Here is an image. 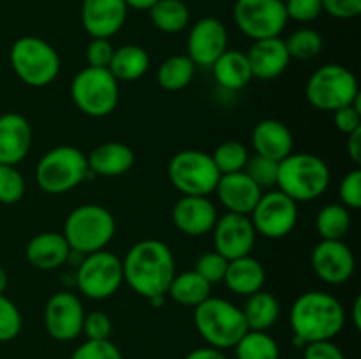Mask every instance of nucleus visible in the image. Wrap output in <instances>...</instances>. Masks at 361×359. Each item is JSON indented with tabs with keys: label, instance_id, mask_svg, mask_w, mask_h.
<instances>
[{
	"label": "nucleus",
	"instance_id": "obj_1",
	"mask_svg": "<svg viewBox=\"0 0 361 359\" xmlns=\"http://www.w3.org/2000/svg\"><path fill=\"white\" fill-rule=\"evenodd\" d=\"M123 282L145 299L166 296L176 275L175 256L168 243L148 238L134 243L122 259Z\"/></svg>",
	"mask_w": 361,
	"mask_h": 359
},
{
	"label": "nucleus",
	"instance_id": "obj_2",
	"mask_svg": "<svg viewBox=\"0 0 361 359\" xmlns=\"http://www.w3.org/2000/svg\"><path fill=\"white\" fill-rule=\"evenodd\" d=\"M296 347L323 340H334L345 324V310L334 294L323 291L303 292L289 312Z\"/></svg>",
	"mask_w": 361,
	"mask_h": 359
},
{
	"label": "nucleus",
	"instance_id": "obj_3",
	"mask_svg": "<svg viewBox=\"0 0 361 359\" xmlns=\"http://www.w3.org/2000/svg\"><path fill=\"white\" fill-rule=\"evenodd\" d=\"M331 182L326 162L310 151H291L279 162L277 187L296 203H310L323 196Z\"/></svg>",
	"mask_w": 361,
	"mask_h": 359
},
{
	"label": "nucleus",
	"instance_id": "obj_4",
	"mask_svg": "<svg viewBox=\"0 0 361 359\" xmlns=\"http://www.w3.org/2000/svg\"><path fill=\"white\" fill-rule=\"evenodd\" d=\"M116 232V222L111 211L101 204L76 206L63 222V238L71 250L88 256L108 248Z\"/></svg>",
	"mask_w": 361,
	"mask_h": 359
},
{
	"label": "nucleus",
	"instance_id": "obj_5",
	"mask_svg": "<svg viewBox=\"0 0 361 359\" xmlns=\"http://www.w3.org/2000/svg\"><path fill=\"white\" fill-rule=\"evenodd\" d=\"M194 326L210 347L226 351L249 331L240 306L224 298H210L194 308Z\"/></svg>",
	"mask_w": 361,
	"mask_h": 359
},
{
	"label": "nucleus",
	"instance_id": "obj_6",
	"mask_svg": "<svg viewBox=\"0 0 361 359\" xmlns=\"http://www.w3.org/2000/svg\"><path fill=\"white\" fill-rule=\"evenodd\" d=\"M92 176L87 153L73 144H60L48 150L35 168L37 185L51 196L71 192Z\"/></svg>",
	"mask_w": 361,
	"mask_h": 359
},
{
	"label": "nucleus",
	"instance_id": "obj_7",
	"mask_svg": "<svg viewBox=\"0 0 361 359\" xmlns=\"http://www.w3.org/2000/svg\"><path fill=\"white\" fill-rule=\"evenodd\" d=\"M9 62L23 84L44 88L60 74V55L48 41L37 35H23L11 46Z\"/></svg>",
	"mask_w": 361,
	"mask_h": 359
},
{
	"label": "nucleus",
	"instance_id": "obj_8",
	"mask_svg": "<svg viewBox=\"0 0 361 359\" xmlns=\"http://www.w3.org/2000/svg\"><path fill=\"white\" fill-rule=\"evenodd\" d=\"M360 95V84L355 73L341 63H324L310 74L305 84V97L309 104L323 113H334L353 104Z\"/></svg>",
	"mask_w": 361,
	"mask_h": 359
},
{
	"label": "nucleus",
	"instance_id": "obj_9",
	"mask_svg": "<svg viewBox=\"0 0 361 359\" xmlns=\"http://www.w3.org/2000/svg\"><path fill=\"white\" fill-rule=\"evenodd\" d=\"M71 99L83 115L106 118L120 102V83L109 69L83 67L71 81Z\"/></svg>",
	"mask_w": 361,
	"mask_h": 359
},
{
	"label": "nucleus",
	"instance_id": "obj_10",
	"mask_svg": "<svg viewBox=\"0 0 361 359\" xmlns=\"http://www.w3.org/2000/svg\"><path fill=\"white\" fill-rule=\"evenodd\" d=\"M168 178L182 196H210L217 187L221 172L210 153L189 148L173 155L168 164Z\"/></svg>",
	"mask_w": 361,
	"mask_h": 359
},
{
	"label": "nucleus",
	"instance_id": "obj_11",
	"mask_svg": "<svg viewBox=\"0 0 361 359\" xmlns=\"http://www.w3.org/2000/svg\"><path fill=\"white\" fill-rule=\"evenodd\" d=\"M76 289L88 299L102 301L118 292L123 284L122 259L109 250L88 253L74 270Z\"/></svg>",
	"mask_w": 361,
	"mask_h": 359
},
{
	"label": "nucleus",
	"instance_id": "obj_12",
	"mask_svg": "<svg viewBox=\"0 0 361 359\" xmlns=\"http://www.w3.org/2000/svg\"><path fill=\"white\" fill-rule=\"evenodd\" d=\"M233 20L238 30L252 41L281 37L289 21L284 0H236Z\"/></svg>",
	"mask_w": 361,
	"mask_h": 359
},
{
	"label": "nucleus",
	"instance_id": "obj_13",
	"mask_svg": "<svg viewBox=\"0 0 361 359\" xmlns=\"http://www.w3.org/2000/svg\"><path fill=\"white\" fill-rule=\"evenodd\" d=\"M257 234L267 239H282L298 224V203L279 189L263 192L249 215Z\"/></svg>",
	"mask_w": 361,
	"mask_h": 359
},
{
	"label": "nucleus",
	"instance_id": "obj_14",
	"mask_svg": "<svg viewBox=\"0 0 361 359\" xmlns=\"http://www.w3.org/2000/svg\"><path fill=\"white\" fill-rule=\"evenodd\" d=\"M85 306L80 296L73 291H59L44 305V329L53 340L56 341H73L76 340L83 329Z\"/></svg>",
	"mask_w": 361,
	"mask_h": 359
},
{
	"label": "nucleus",
	"instance_id": "obj_15",
	"mask_svg": "<svg viewBox=\"0 0 361 359\" xmlns=\"http://www.w3.org/2000/svg\"><path fill=\"white\" fill-rule=\"evenodd\" d=\"M310 266L321 282L342 285L355 275L356 257L344 239H321L310 253Z\"/></svg>",
	"mask_w": 361,
	"mask_h": 359
},
{
	"label": "nucleus",
	"instance_id": "obj_16",
	"mask_svg": "<svg viewBox=\"0 0 361 359\" xmlns=\"http://www.w3.org/2000/svg\"><path fill=\"white\" fill-rule=\"evenodd\" d=\"M212 234H214V250L228 260L250 256L257 238L249 215L228 213V211L217 218Z\"/></svg>",
	"mask_w": 361,
	"mask_h": 359
},
{
	"label": "nucleus",
	"instance_id": "obj_17",
	"mask_svg": "<svg viewBox=\"0 0 361 359\" xmlns=\"http://www.w3.org/2000/svg\"><path fill=\"white\" fill-rule=\"evenodd\" d=\"M228 49V28L219 18H200L187 35V56L196 67H212Z\"/></svg>",
	"mask_w": 361,
	"mask_h": 359
},
{
	"label": "nucleus",
	"instance_id": "obj_18",
	"mask_svg": "<svg viewBox=\"0 0 361 359\" xmlns=\"http://www.w3.org/2000/svg\"><path fill=\"white\" fill-rule=\"evenodd\" d=\"M129 7L123 0H83L81 25L92 39H111L123 28Z\"/></svg>",
	"mask_w": 361,
	"mask_h": 359
},
{
	"label": "nucleus",
	"instance_id": "obj_19",
	"mask_svg": "<svg viewBox=\"0 0 361 359\" xmlns=\"http://www.w3.org/2000/svg\"><path fill=\"white\" fill-rule=\"evenodd\" d=\"M217 218V208L208 199V196H182L173 204V225L185 236L200 238L208 234L214 229Z\"/></svg>",
	"mask_w": 361,
	"mask_h": 359
},
{
	"label": "nucleus",
	"instance_id": "obj_20",
	"mask_svg": "<svg viewBox=\"0 0 361 359\" xmlns=\"http://www.w3.org/2000/svg\"><path fill=\"white\" fill-rule=\"evenodd\" d=\"M214 194L228 213L250 215L256 208L257 201L263 196V190L250 180L245 171L221 175Z\"/></svg>",
	"mask_w": 361,
	"mask_h": 359
},
{
	"label": "nucleus",
	"instance_id": "obj_21",
	"mask_svg": "<svg viewBox=\"0 0 361 359\" xmlns=\"http://www.w3.org/2000/svg\"><path fill=\"white\" fill-rule=\"evenodd\" d=\"M247 60H249L254 80L271 81L286 73L291 56L286 48L284 39L270 37L252 41V46L247 51Z\"/></svg>",
	"mask_w": 361,
	"mask_h": 359
},
{
	"label": "nucleus",
	"instance_id": "obj_22",
	"mask_svg": "<svg viewBox=\"0 0 361 359\" xmlns=\"http://www.w3.org/2000/svg\"><path fill=\"white\" fill-rule=\"evenodd\" d=\"M32 148V125L20 113L0 115V164L18 165Z\"/></svg>",
	"mask_w": 361,
	"mask_h": 359
},
{
	"label": "nucleus",
	"instance_id": "obj_23",
	"mask_svg": "<svg viewBox=\"0 0 361 359\" xmlns=\"http://www.w3.org/2000/svg\"><path fill=\"white\" fill-rule=\"evenodd\" d=\"M250 143H252V150L256 155L281 162L295 148V137H293L291 129L284 122L275 118H264L254 125Z\"/></svg>",
	"mask_w": 361,
	"mask_h": 359
},
{
	"label": "nucleus",
	"instance_id": "obj_24",
	"mask_svg": "<svg viewBox=\"0 0 361 359\" xmlns=\"http://www.w3.org/2000/svg\"><path fill=\"white\" fill-rule=\"evenodd\" d=\"M88 169L94 176L116 178L133 169L136 164V153L133 148L120 141H108L95 146L87 155Z\"/></svg>",
	"mask_w": 361,
	"mask_h": 359
},
{
	"label": "nucleus",
	"instance_id": "obj_25",
	"mask_svg": "<svg viewBox=\"0 0 361 359\" xmlns=\"http://www.w3.org/2000/svg\"><path fill=\"white\" fill-rule=\"evenodd\" d=\"M69 252L71 248L62 232L44 231L32 236L27 243L25 257L35 270L51 271L59 270L67 263Z\"/></svg>",
	"mask_w": 361,
	"mask_h": 359
},
{
	"label": "nucleus",
	"instance_id": "obj_26",
	"mask_svg": "<svg viewBox=\"0 0 361 359\" xmlns=\"http://www.w3.org/2000/svg\"><path fill=\"white\" fill-rule=\"evenodd\" d=\"M222 282L231 292L247 298V296L254 294L264 287L267 270L256 257H238V259H233L228 263V270H226Z\"/></svg>",
	"mask_w": 361,
	"mask_h": 359
},
{
	"label": "nucleus",
	"instance_id": "obj_27",
	"mask_svg": "<svg viewBox=\"0 0 361 359\" xmlns=\"http://www.w3.org/2000/svg\"><path fill=\"white\" fill-rule=\"evenodd\" d=\"M210 69L219 87L229 92L243 90L254 80L247 53L240 49H226Z\"/></svg>",
	"mask_w": 361,
	"mask_h": 359
},
{
	"label": "nucleus",
	"instance_id": "obj_28",
	"mask_svg": "<svg viewBox=\"0 0 361 359\" xmlns=\"http://www.w3.org/2000/svg\"><path fill=\"white\" fill-rule=\"evenodd\" d=\"M148 67L150 55L147 49L137 44H123L115 48L108 69L118 83H130L141 80L147 74Z\"/></svg>",
	"mask_w": 361,
	"mask_h": 359
},
{
	"label": "nucleus",
	"instance_id": "obj_29",
	"mask_svg": "<svg viewBox=\"0 0 361 359\" xmlns=\"http://www.w3.org/2000/svg\"><path fill=\"white\" fill-rule=\"evenodd\" d=\"M247 327L252 331H268L281 315V303L271 292L257 291L247 296L245 305L242 306Z\"/></svg>",
	"mask_w": 361,
	"mask_h": 359
},
{
	"label": "nucleus",
	"instance_id": "obj_30",
	"mask_svg": "<svg viewBox=\"0 0 361 359\" xmlns=\"http://www.w3.org/2000/svg\"><path fill=\"white\" fill-rule=\"evenodd\" d=\"M166 296L173 299L175 303L182 306H189V308H196L200 303L212 296V285L196 273L194 270L182 271L173 277L171 284H169Z\"/></svg>",
	"mask_w": 361,
	"mask_h": 359
},
{
	"label": "nucleus",
	"instance_id": "obj_31",
	"mask_svg": "<svg viewBox=\"0 0 361 359\" xmlns=\"http://www.w3.org/2000/svg\"><path fill=\"white\" fill-rule=\"evenodd\" d=\"M148 14L162 34H178L190 23V9L183 0H159L148 9Z\"/></svg>",
	"mask_w": 361,
	"mask_h": 359
},
{
	"label": "nucleus",
	"instance_id": "obj_32",
	"mask_svg": "<svg viewBox=\"0 0 361 359\" xmlns=\"http://www.w3.org/2000/svg\"><path fill=\"white\" fill-rule=\"evenodd\" d=\"M196 74V65L187 55H173L157 69V83L166 92H180L189 87Z\"/></svg>",
	"mask_w": 361,
	"mask_h": 359
},
{
	"label": "nucleus",
	"instance_id": "obj_33",
	"mask_svg": "<svg viewBox=\"0 0 361 359\" xmlns=\"http://www.w3.org/2000/svg\"><path fill=\"white\" fill-rule=\"evenodd\" d=\"M351 229V211L341 203H328L317 211L316 231L321 239H344Z\"/></svg>",
	"mask_w": 361,
	"mask_h": 359
},
{
	"label": "nucleus",
	"instance_id": "obj_34",
	"mask_svg": "<svg viewBox=\"0 0 361 359\" xmlns=\"http://www.w3.org/2000/svg\"><path fill=\"white\" fill-rule=\"evenodd\" d=\"M236 359H279L281 358V347L277 340L268 331H252L249 329L235 347Z\"/></svg>",
	"mask_w": 361,
	"mask_h": 359
},
{
	"label": "nucleus",
	"instance_id": "obj_35",
	"mask_svg": "<svg viewBox=\"0 0 361 359\" xmlns=\"http://www.w3.org/2000/svg\"><path fill=\"white\" fill-rule=\"evenodd\" d=\"M212 160H214L215 168L219 169L221 175H229V172H240L245 169L247 162H249V150L243 143L235 139L222 141L219 146H215Z\"/></svg>",
	"mask_w": 361,
	"mask_h": 359
},
{
	"label": "nucleus",
	"instance_id": "obj_36",
	"mask_svg": "<svg viewBox=\"0 0 361 359\" xmlns=\"http://www.w3.org/2000/svg\"><path fill=\"white\" fill-rule=\"evenodd\" d=\"M284 42L291 60H312L323 51V35L310 27L298 28Z\"/></svg>",
	"mask_w": 361,
	"mask_h": 359
},
{
	"label": "nucleus",
	"instance_id": "obj_37",
	"mask_svg": "<svg viewBox=\"0 0 361 359\" xmlns=\"http://www.w3.org/2000/svg\"><path fill=\"white\" fill-rule=\"evenodd\" d=\"M243 171L250 176L254 183L261 190H271L277 187V175H279V162L271 158L261 157V155H250Z\"/></svg>",
	"mask_w": 361,
	"mask_h": 359
},
{
	"label": "nucleus",
	"instance_id": "obj_38",
	"mask_svg": "<svg viewBox=\"0 0 361 359\" xmlns=\"http://www.w3.org/2000/svg\"><path fill=\"white\" fill-rule=\"evenodd\" d=\"M27 183L16 165L0 164V204H16L23 199Z\"/></svg>",
	"mask_w": 361,
	"mask_h": 359
},
{
	"label": "nucleus",
	"instance_id": "obj_39",
	"mask_svg": "<svg viewBox=\"0 0 361 359\" xmlns=\"http://www.w3.org/2000/svg\"><path fill=\"white\" fill-rule=\"evenodd\" d=\"M23 329V317L13 299L0 294V344L13 341Z\"/></svg>",
	"mask_w": 361,
	"mask_h": 359
},
{
	"label": "nucleus",
	"instance_id": "obj_40",
	"mask_svg": "<svg viewBox=\"0 0 361 359\" xmlns=\"http://www.w3.org/2000/svg\"><path fill=\"white\" fill-rule=\"evenodd\" d=\"M229 260L226 257H222L221 253L212 250V252H204L203 256L197 257L196 266H194V271L200 273L204 280L210 285L221 284L224 280L226 270H228Z\"/></svg>",
	"mask_w": 361,
	"mask_h": 359
},
{
	"label": "nucleus",
	"instance_id": "obj_41",
	"mask_svg": "<svg viewBox=\"0 0 361 359\" xmlns=\"http://www.w3.org/2000/svg\"><path fill=\"white\" fill-rule=\"evenodd\" d=\"M71 359H123L122 351L109 340H85Z\"/></svg>",
	"mask_w": 361,
	"mask_h": 359
},
{
	"label": "nucleus",
	"instance_id": "obj_42",
	"mask_svg": "<svg viewBox=\"0 0 361 359\" xmlns=\"http://www.w3.org/2000/svg\"><path fill=\"white\" fill-rule=\"evenodd\" d=\"M288 20L296 23H312L323 11V0H284Z\"/></svg>",
	"mask_w": 361,
	"mask_h": 359
},
{
	"label": "nucleus",
	"instance_id": "obj_43",
	"mask_svg": "<svg viewBox=\"0 0 361 359\" xmlns=\"http://www.w3.org/2000/svg\"><path fill=\"white\" fill-rule=\"evenodd\" d=\"M113 333V322L108 313L101 310L85 313L83 329L81 334L87 336V340H109Z\"/></svg>",
	"mask_w": 361,
	"mask_h": 359
},
{
	"label": "nucleus",
	"instance_id": "obj_44",
	"mask_svg": "<svg viewBox=\"0 0 361 359\" xmlns=\"http://www.w3.org/2000/svg\"><path fill=\"white\" fill-rule=\"evenodd\" d=\"M338 197L341 204L348 210H360L361 208V171L358 168L349 171L338 183Z\"/></svg>",
	"mask_w": 361,
	"mask_h": 359
},
{
	"label": "nucleus",
	"instance_id": "obj_45",
	"mask_svg": "<svg viewBox=\"0 0 361 359\" xmlns=\"http://www.w3.org/2000/svg\"><path fill=\"white\" fill-rule=\"evenodd\" d=\"M361 97V95H360ZM360 97L356 99L353 104L344 106V108L337 109L334 111V122L335 127L338 129V132H342L344 136H349L355 130L361 129V104H360Z\"/></svg>",
	"mask_w": 361,
	"mask_h": 359
},
{
	"label": "nucleus",
	"instance_id": "obj_46",
	"mask_svg": "<svg viewBox=\"0 0 361 359\" xmlns=\"http://www.w3.org/2000/svg\"><path fill=\"white\" fill-rule=\"evenodd\" d=\"M113 51H115V46L111 44L109 39H92L87 46V51H85L87 65L108 69L113 58Z\"/></svg>",
	"mask_w": 361,
	"mask_h": 359
},
{
	"label": "nucleus",
	"instance_id": "obj_47",
	"mask_svg": "<svg viewBox=\"0 0 361 359\" xmlns=\"http://www.w3.org/2000/svg\"><path fill=\"white\" fill-rule=\"evenodd\" d=\"M323 11L337 20H353L361 14V0H323Z\"/></svg>",
	"mask_w": 361,
	"mask_h": 359
},
{
	"label": "nucleus",
	"instance_id": "obj_48",
	"mask_svg": "<svg viewBox=\"0 0 361 359\" xmlns=\"http://www.w3.org/2000/svg\"><path fill=\"white\" fill-rule=\"evenodd\" d=\"M303 359H345V355L334 340H323L307 344L303 347Z\"/></svg>",
	"mask_w": 361,
	"mask_h": 359
},
{
	"label": "nucleus",
	"instance_id": "obj_49",
	"mask_svg": "<svg viewBox=\"0 0 361 359\" xmlns=\"http://www.w3.org/2000/svg\"><path fill=\"white\" fill-rule=\"evenodd\" d=\"M183 359H228V358H226L224 351H219V348H214L210 347V345H207V347H197L194 348V351H190Z\"/></svg>",
	"mask_w": 361,
	"mask_h": 359
},
{
	"label": "nucleus",
	"instance_id": "obj_50",
	"mask_svg": "<svg viewBox=\"0 0 361 359\" xmlns=\"http://www.w3.org/2000/svg\"><path fill=\"white\" fill-rule=\"evenodd\" d=\"M345 137H348L345 146H348L349 157H351V160L355 164H361V129L355 130V132H351Z\"/></svg>",
	"mask_w": 361,
	"mask_h": 359
},
{
	"label": "nucleus",
	"instance_id": "obj_51",
	"mask_svg": "<svg viewBox=\"0 0 361 359\" xmlns=\"http://www.w3.org/2000/svg\"><path fill=\"white\" fill-rule=\"evenodd\" d=\"M127 4L129 9H136V11H148L154 4H157L159 0H123Z\"/></svg>",
	"mask_w": 361,
	"mask_h": 359
},
{
	"label": "nucleus",
	"instance_id": "obj_52",
	"mask_svg": "<svg viewBox=\"0 0 361 359\" xmlns=\"http://www.w3.org/2000/svg\"><path fill=\"white\" fill-rule=\"evenodd\" d=\"M351 320H353V324H355L356 329H360L361 327V298L360 296H356L355 301H353Z\"/></svg>",
	"mask_w": 361,
	"mask_h": 359
},
{
	"label": "nucleus",
	"instance_id": "obj_53",
	"mask_svg": "<svg viewBox=\"0 0 361 359\" xmlns=\"http://www.w3.org/2000/svg\"><path fill=\"white\" fill-rule=\"evenodd\" d=\"M7 285H9V277H7V271L0 266V294H6Z\"/></svg>",
	"mask_w": 361,
	"mask_h": 359
},
{
	"label": "nucleus",
	"instance_id": "obj_54",
	"mask_svg": "<svg viewBox=\"0 0 361 359\" xmlns=\"http://www.w3.org/2000/svg\"><path fill=\"white\" fill-rule=\"evenodd\" d=\"M148 303H150L152 306H155V308H161V306H164V303H166V296L164 294L154 296V298L148 299Z\"/></svg>",
	"mask_w": 361,
	"mask_h": 359
}]
</instances>
